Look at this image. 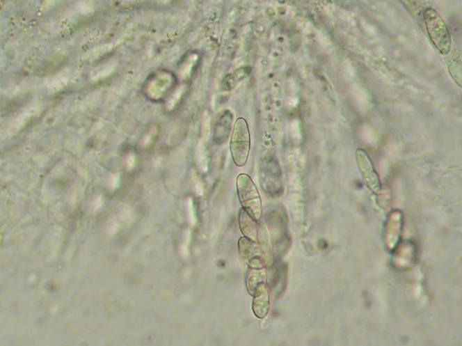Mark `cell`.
Segmentation results:
<instances>
[{
  "mask_svg": "<svg viewBox=\"0 0 462 346\" xmlns=\"http://www.w3.org/2000/svg\"><path fill=\"white\" fill-rule=\"evenodd\" d=\"M237 190L240 203L253 220L258 221L262 217V202L260 193L250 177L246 174L237 178Z\"/></svg>",
  "mask_w": 462,
  "mask_h": 346,
  "instance_id": "1",
  "label": "cell"
},
{
  "mask_svg": "<svg viewBox=\"0 0 462 346\" xmlns=\"http://www.w3.org/2000/svg\"><path fill=\"white\" fill-rule=\"evenodd\" d=\"M253 296V311L257 317L262 320L269 313L270 308L269 294L266 284L261 283L258 285Z\"/></svg>",
  "mask_w": 462,
  "mask_h": 346,
  "instance_id": "4",
  "label": "cell"
},
{
  "mask_svg": "<svg viewBox=\"0 0 462 346\" xmlns=\"http://www.w3.org/2000/svg\"><path fill=\"white\" fill-rule=\"evenodd\" d=\"M266 272L264 268H262L261 270H251V272L248 273L247 278V288L249 294L253 295L258 285L266 283Z\"/></svg>",
  "mask_w": 462,
  "mask_h": 346,
  "instance_id": "5",
  "label": "cell"
},
{
  "mask_svg": "<svg viewBox=\"0 0 462 346\" xmlns=\"http://www.w3.org/2000/svg\"><path fill=\"white\" fill-rule=\"evenodd\" d=\"M230 150L235 165L239 167L246 165L250 150V134L244 118H239L235 123Z\"/></svg>",
  "mask_w": 462,
  "mask_h": 346,
  "instance_id": "3",
  "label": "cell"
},
{
  "mask_svg": "<svg viewBox=\"0 0 462 346\" xmlns=\"http://www.w3.org/2000/svg\"><path fill=\"white\" fill-rule=\"evenodd\" d=\"M255 220L248 215V214L244 211L241 216V229L244 235L248 237L249 239L253 240L257 239V227H250V226L255 224Z\"/></svg>",
  "mask_w": 462,
  "mask_h": 346,
  "instance_id": "6",
  "label": "cell"
},
{
  "mask_svg": "<svg viewBox=\"0 0 462 346\" xmlns=\"http://www.w3.org/2000/svg\"><path fill=\"white\" fill-rule=\"evenodd\" d=\"M424 22L430 40L439 52L447 54L451 49L449 31L442 17L433 8H428L424 13Z\"/></svg>",
  "mask_w": 462,
  "mask_h": 346,
  "instance_id": "2",
  "label": "cell"
}]
</instances>
